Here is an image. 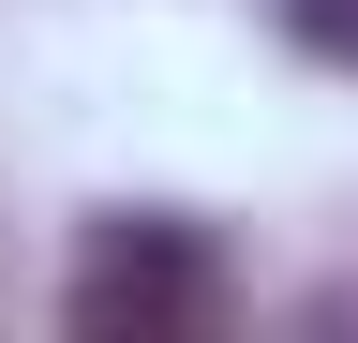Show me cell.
<instances>
[{"mask_svg":"<svg viewBox=\"0 0 358 343\" xmlns=\"http://www.w3.org/2000/svg\"><path fill=\"white\" fill-rule=\"evenodd\" d=\"M60 328L75 343H194V328H224V254L194 224H90Z\"/></svg>","mask_w":358,"mask_h":343,"instance_id":"obj_1","label":"cell"},{"mask_svg":"<svg viewBox=\"0 0 358 343\" xmlns=\"http://www.w3.org/2000/svg\"><path fill=\"white\" fill-rule=\"evenodd\" d=\"M284 30H299L329 75H358V0H284Z\"/></svg>","mask_w":358,"mask_h":343,"instance_id":"obj_2","label":"cell"}]
</instances>
